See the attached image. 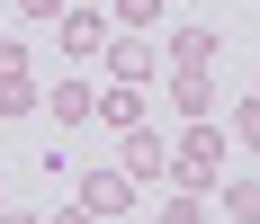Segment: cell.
I'll use <instances>...</instances> for the list:
<instances>
[{"label":"cell","mask_w":260,"mask_h":224,"mask_svg":"<svg viewBox=\"0 0 260 224\" xmlns=\"http://www.w3.org/2000/svg\"><path fill=\"white\" fill-rule=\"evenodd\" d=\"M0 224H45V215H36V206H0Z\"/></svg>","instance_id":"e0dca14e"},{"label":"cell","mask_w":260,"mask_h":224,"mask_svg":"<svg viewBox=\"0 0 260 224\" xmlns=\"http://www.w3.org/2000/svg\"><path fill=\"white\" fill-rule=\"evenodd\" d=\"M0 206H9V188H0Z\"/></svg>","instance_id":"d6986e66"},{"label":"cell","mask_w":260,"mask_h":224,"mask_svg":"<svg viewBox=\"0 0 260 224\" xmlns=\"http://www.w3.org/2000/svg\"><path fill=\"white\" fill-rule=\"evenodd\" d=\"M234 144L260 152V90H251V99H234Z\"/></svg>","instance_id":"4fadbf2b"},{"label":"cell","mask_w":260,"mask_h":224,"mask_svg":"<svg viewBox=\"0 0 260 224\" xmlns=\"http://www.w3.org/2000/svg\"><path fill=\"white\" fill-rule=\"evenodd\" d=\"M224 162H234V135H224L215 117H198V125L180 135V144H171V188H188V198H207L215 179H224Z\"/></svg>","instance_id":"6da1fadb"},{"label":"cell","mask_w":260,"mask_h":224,"mask_svg":"<svg viewBox=\"0 0 260 224\" xmlns=\"http://www.w3.org/2000/svg\"><path fill=\"white\" fill-rule=\"evenodd\" d=\"M108 81H153L161 72V36H144V27H135V36H108Z\"/></svg>","instance_id":"5b68a950"},{"label":"cell","mask_w":260,"mask_h":224,"mask_svg":"<svg viewBox=\"0 0 260 224\" xmlns=\"http://www.w3.org/2000/svg\"><path fill=\"white\" fill-rule=\"evenodd\" d=\"M45 117L63 125V135H81V125L99 117V90H90V72H72V81H54V90H45Z\"/></svg>","instance_id":"8992f818"},{"label":"cell","mask_w":260,"mask_h":224,"mask_svg":"<svg viewBox=\"0 0 260 224\" xmlns=\"http://www.w3.org/2000/svg\"><path fill=\"white\" fill-rule=\"evenodd\" d=\"M215 198H224V224H260V179H251V171H224Z\"/></svg>","instance_id":"8fae6325"},{"label":"cell","mask_w":260,"mask_h":224,"mask_svg":"<svg viewBox=\"0 0 260 224\" xmlns=\"http://www.w3.org/2000/svg\"><path fill=\"white\" fill-rule=\"evenodd\" d=\"M153 224H207V206L188 198V188H171V198H161V215H153Z\"/></svg>","instance_id":"5bb4252c"},{"label":"cell","mask_w":260,"mask_h":224,"mask_svg":"<svg viewBox=\"0 0 260 224\" xmlns=\"http://www.w3.org/2000/svg\"><path fill=\"white\" fill-rule=\"evenodd\" d=\"M45 224H90V206H81V198H72V206H54V215H45Z\"/></svg>","instance_id":"2e32d148"},{"label":"cell","mask_w":260,"mask_h":224,"mask_svg":"<svg viewBox=\"0 0 260 224\" xmlns=\"http://www.w3.org/2000/svg\"><path fill=\"white\" fill-rule=\"evenodd\" d=\"M18 18H63V0H18Z\"/></svg>","instance_id":"9a60e30c"},{"label":"cell","mask_w":260,"mask_h":224,"mask_svg":"<svg viewBox=\"0 0 260 224\" xmlns=\"http://www.w3.org/2000/svg\"><path fill=\"white\" fill-rule=\"evenodd\" d=\"M54 36H63V54H72L81 72H90V63L108 54V36H117V18H108V9H90V0H63V18H54Z\"/></svg>","instance_id":"7a4b0ae2"},{"label":"cell","mask_w":260,"mask_h":224,"mask_svg":"<svg viewBox=\"0 0 260 224\" xmlns=\"http://www.w3.org/2000/svg\"><path fill=\"white\" fill-rule=\"evenodd\" d=\"M108 18H117V27H144V36H161V0H108Z\"/></svg>","instance_id":"7c38bea8"},{"label":"cell","mask_w":260,"mask_h":224,"mask_svg":"<svg viewBox=\"0 0 260 224\" xmlns=\"http://www.w3.org/2000/svg\"><path fill=\"white\" fill-rule=\"evenodd\" d=\"M117 171H126L135 188H161V179H171V144H161L153 125H126V135H117Z\"/></svg>","instance_id":"3957f363"},{"label":"cell","mask_w":260,"mask_h":224,"mask_svg":"<svg viewBox=\"0 0 260 224\" xmlns=\"http://www.w3.org/2000/svg\"><path fill=\"white\" fill-rule=\"evenodd\" d=\"M72 198L90 206V224H99V215H126V206H135V179H126V171H81Z\"/></svg>","instance_id":"52a82bcc"},{"label":"cell","mask_w":260,"mask_h":224,"mask_svg":"<svg viewBox=\"0 0 260 224\" xmlns=\"http://www.w3.org/2000/svg\"><path fill=\"white\" fill-rule=\"evenodd\" d=\"M171 117H180V125L215 117V81H207V72H188V63H171Z\"/></svg>","instance_id":"9c48e42d"},{"label":"cell","mask_w":260,"mask_h":224,"mask_svg":"<svg viewBox=\"0 0 260 224\" xmlns=\"http://www.w3.org/2000/svg\"><path fill=\"white\" fill-rule=\"evenodd\" d=\"M9 45H18V36H9V27H0V54H9Z\"/></svg>","instance_id":"ac0fdd59"},{"label":"cell","mask_w":260,"mask_h":224,"mask_svg":"<svg viewBox=\"0 0 260 224\" xmlns=\"http://www.w3.org/2000/svg\"><path fill=\"white\" fill-rule=\"evenodd\" d=\"M36 108H45V90H36V72H27V45H9L0 54V125L36 117Z\"/></svg>","instance_id":"277c9868"},{"label":"cell","mask_w":260,"mask_h":224,"mask_svg":"<svg viewBox=\"0 0 260 224\" xmlns=\"http://www.w3.org/2000/svg\"><path fill=\"white\" fill-rule=\"evenodd\" d=\"M215 54H224V27H171L161 36V63H188V72H215Z\"/></svg>","instance_id":"ba28073f"},{"label":"cell","mask_w":260,"mask_h":224,"mask_svg":"<svg viewBox=\"0 0 260 224\" xmlns=\"http://www.w3.org/2000/svg\"><path fill=\"white\" fill-rule=\"evenodd\" d=\"M99 125H117V135L144 125V81H108V90H99Z\"/></svg>","instance_id":"30bf717a"}]
</instances>
